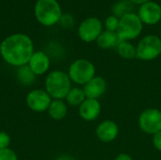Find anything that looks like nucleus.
Instances as JSON below:
<instances>
[{"label": "nucleus", "instance_id": "9", "mask_svg": "<svg viewBox=\"0 0 161 160\" xmlns=\"http://www.w3.org/2000/svg\"><path fill=\"white\" fill-rule=\"evenodd\" d=\"M52 100L53 99L45 90L36 89L27 93L25 97V104L32 111L42 113L47 111Z\"/></svg>", "mask_w": 161, "mask_h": 160}, {"label": "nucleus", "instance_id": "4", "mask_svg": "<svg viewBox=\"0 0 161 160\" xmlns=\"http://www.w3.org/2000/svg\"><path fill=\"white\" fill-rule=\"evenodd\" d=\"M35 16L43 25L57 24L61 17V8L56 0H38L35 6Z\"/></svg>", "mask_w": 161, "mask_h": 160}, {"label": "nucleus", "instance_id": "23", "mask_svg": "<svg viewBox=\"0 0 161 160\" xmlns=\"http://www.w3.org/2000/svg\"><path fill=\"white\" fill-rule=\"evenodd\" d=\"M10 144V137L6 132H0V149L8 148Z\"/></svg>", "mask_w": 161, "mask_h": 160}, {"label": "nucleus", "instance_id": "18", "mask_svg": "<svg viewBox=\"0 0 161 160\" xmlns=\"http://www.w3.org/2000/svg\"><path fill=\"white\" fill-rule=\"evenodd\" d=\"M117 52L121 58L125 59H133L137 58V48L129 41H120L117 45Z\"/></svg>", "mask_w": 161, "mask_h": 160}, {"label": "nucleus", "instance_id": "20", "mask_svg": "<svg viewBox=\"0 0 161 160\" xmlns=\"http://www.w3.org/2000/svg\"><path fill=\"white\" fill-rule=\"evenodd\" d=\"M130 5L131 3L128 1H120L119 3L115 4L114 8H113V11L115 13V16H117L118 18L124 16L125 14L131 12L130 10Z\"/></svg>", "mask_w": 161, "mask_h": 160}, {"label": "nucleus", "instance_id": "22", "mask_svg": "<svg viewBox=\"0 0 161 160\" xmlns=\"http://www.w3.org/2000/svg\"><path fill=\"white\" fill-rule=\"evenodd\" d=\"M0 160H18V157L10 148H5L0 149Z\"/></svg>", "mask_w": 161, "mask_h": 160}, {"label": "nucleus", "instance_id": "3", "mask_svg": "<svg viewBox=\"0 0 161 160\" xmlns=\"http://www.w3.org/2000/svg\"><path fill=\"white\" fill-rule=\"evenodd\" d=\"M143 28V24L139 15L134 12H128L119 20L118 29L116 31L121 41H129L138 38Z\"/></svg>", "mask_w": 161, "mask_h": 160}, {"label": "nucleus", "instance_id": "28", "mask_svg": "<svg viewBox=\"0 0 161 160\" xmlns=\"http://www.w3.org/2000/svg\"><path fill=\"white\" fill-rule=\"evenodd\" d=\"M159 38H160V40H161V30H160V36H159Z\"/></svg>", "mask_w": 161, "mask_h": 160}, {"label": "nucleus", "instance_id": "27", "mask_svg": "<svg viewBox=\"0 0 161 160\" xmlns=\"http://www.w3.org/2000/svg\"><path fill=\"white\" fill-rule=\"evenodd\" d=\"M56 160H77L74 157H67V156H62V157H59L58 158H57Z\"/></svg>", "mask_w": 161, "mask_h": 160}, {"label": "nucleus", "instance_id": "7", "mask_svg": "<svg viewBox=\"0 0 161 160\" xmlns=\"http://www.w3.org/2000/svg\"><path fill=\"white\" fill-rule=\"evenodd\" d=\"M139 126L142 132L155 135L161 131V110L158 108H147L139 117Z\"/></svg>", "mask_w": 161, "mask_h": 160}, {"label": "nucleus", "instance_id": "15", "mask_svg": "<svg viewBox=\"0 0 161 160\" xmlns=\"http://www.w3.org/2000/svg\"><path fill=\"white\" fill-rule=\"evenodd\" d=\"M47 112L52 119L56 121H60L64 119L67 115L68 112L67 104L63 100L53 99L47 109Z\"/></svg>", "mask_w": 161, "mask_h": 160}, {"label": "nucleus", "instance_id": "5", "mask_svg": "<svg viewBox=\"0 0 161 160\" xmlns=\"http://www.w3.org/2000/svg\"><path fill=\"white\" fill-rule=\"evenodd\" d=\"M67 74L72 82L84 86L95 76V66L88 59L79 58L70 65Z\"/></svg>", "mask_w": 161, "mask_h": 160}, {"label": "nucleus", "instance_id": "19", "mask_svg": "<svg viewBox=\"0 0 161 160\" xmlns=\"http://www.w3.org/2000/svg\"><path fill=\"white\" fill-rule=\"evenodd\" d=\"M36 75L30 70L28 65L19 67L17 70V78L24 85H30L35 80Z\"/></svg>", "mask_w": 161, "mask_h": 160}, {"label": "nucleus", "instance_id": "1", "mask_svg": "<svg viewBox=\"0 0 161 160\" xmlns=\"http://www.w3.org/2000/svg\"><path fill=\"white\" fill-rule=\"evenodd\" d=\"M33 53V42L25 34L11 35L6 38L0 45L2 58L8 64L18 68L27 65Z\"/></svg>", "mask_w": 161, "mask_h": 160}, {"label": "nucleus", "instance_id": "21", "mask_svg": "<svg viewBox=\"0 0 161 160\" xmlns=\"http://www.w3.org/2000/svg\"><path fill=\"white\" fill-rule=\"evenodd\" d=\"M119 20L120 18H118L115 15H110L108 16L106 21H105V27L106 30L108 31H112V32H116L118 29V25H119Z\"/></svg>", "mask_w": 161, "mask_h": 160}, {"label": "nucleus", "instance_id": "2", "mask_svg": "<svg viewBox=\"0 0 161 160\" xmlns=\"http://www.w3.org/2000/svg\"><path fill=\"white\" fill-rule=\"evenodd\" d=\"M72 81L67 73L59 70L50 72L44 81V90L52 99H65L72 89Z\"/></svg>", "mask_w": 161, "mask_h": 160}, {"label": "nucleus", "instance_id": "25", "mask_svg": "<svg viewBox=\"0 0 161 160\" xmlns=\"http://www.w3.org/2000/svg\"><path fill=\"white\" fill-rule=\"evenodd\" d=\"M114 160H133V159H132V157H131L129 155L125 154V153H122V154L118 155V156L115 157V159Z\"/></svg>", "mask_w": 161, "mask_h": 160}, {"label": "nucleus", "instance_id": "11", "mask_svg": "<svg viewBox=\"0 0 161 160\" xmlns=\"http://www.w3.org/2000/svg\"><path fill=\"white\" fill-rule=\"evenodd\" d=\"M95 134L99 141L103 142H111L118 137L119 126L115 122L111 120H106L98 124Z\"/></svg>", "mask_w": 161, "mask_h": 160}, {"label": "nucleus", "instance_id": "17", "mask_svg": "<svg viewBox=\"0 0 161 160\" xmlns=\"http://www.w3.org/2000/svg\"><path fill=\"white\" fill-rule=\"evenodd\" d=\"M86 99L85 92L83 89L80 88H72L68 94L65 97L67 104L71 107H79Z\"/></svg>", "mask_w": 161, "mask_h": 160}, {"label": "nucleus", "instance_id": "13", "mask_svg": "<svg viewBox=\"0 0 161 160\" xmlns=\"http://www.w3.org/2000/svg\"><path fill=\"white\" fill-rule=\"evenodd\" d=\"M107 88V81L102 76H94L87 84L84 85L83 91L85 92L86 98L98 100V98L105 94Z\"/></svg>", "mask_w": 161, "mask_h": 160}, {"label": "nucleus", "instance_id": "6", "mask_svg": "<svg viewBox=\"0 0 161 160\" xmlns=\"http://www.w3.org/2000/svg\"><path fill=\"white\" fill-rule=\"evenodd\" d=\"M137 58L150 61L161 55V40L158 36L147 35L143 37L137 45Z\"/></svg>", "mask_w": 161, "mask_h": 160}, {"label": "nucleus", "instance_id": "14", "mask_svg": "<svg viewBox=\"0 0 161 160\" xmlns=\"http://www.w3.org/2000/svg\"><path fill=\"white\" fill-rule=\"evenodd\" d=\"M27 65L36 76L42 75L49 70L50 59L44 52L38 51L33 53Z\"/></svg>", "mask_w": 161, "mask_h": 160}, {"label": "nucleus", "instance_id": "26", "mask_svg": "<svg viewBox=\"0 0 161 160\" xmlns=\"http://www.w3.org/2000/svg\"><path fill=\"white\" fill-rule=\"evenodd\" d=\"M150 1H152V0H129V2H130L131 4L140 5V6H142V5H143V4H145V3H147V2H150Z\"/></svg>", "mask_w": 161, "mask_h": 160}, {"label": "nucleus", "instance_id": "24", "mask_svg": "<svg viewBox=\"0 0 161 160\" xmlns=\"http://www.w3.org/2000/svg\"><path fill=\"white\" fill-rule=\"evenodd\" d=\"M153 144L157 150L161 152V131L153 136Z\"/></svg>", "mask_w": 161, "mask_h": 160}, {"label": "nucleus", "instance_id": "12", "mask_svg": "<svg viewBox=\"0 0 161 160\" xmlns=\"http://www.w3.org/2000/svg\"><path fill=\"white\" fill-rule=\"evenodd\" d=\"M79 116L86 122L96 120L101 113V104L97 99L86 98L78 107Z\"/></svg>", "mask_w": 161, "mask_h": 160}, {"label": "nucleus", "instance_id": "10", "mask_svg": "<svg viewBox=\"0 0 161 160\" xmlns=\"http://www.w3.org/2000/svg\"><path fill=\"white\" fill-rule=\"evenodd\" d=\"M138 15L142 24L148 25H157L161 20V6L154 1L147 2L140 7Z\"/></svg>", "mask_w": 161, "mask_h": 160}, {"label": "nucleus", "instance_id": "8", "mask_svg": "<svg viewBox=\"0 0 161 160\" xmlns=\"http://www.w3.org/2000/svg\"><path fill=\"white\" fill-rule=\"evenodd\" d=\"M78 36L85 42H92L98 39L103 32V24L97 17H89L78 26Z\"/></svg>", "mask_w": 161, "mask_h": 160}, {"label": "nucleus", "instance_id": "16", "mask_svg": "<svg viewBox=\"0 0 161 160\" xmlns=\"http://www.w3.org/2000/svg\"><path fill=\"white\" fill-rule=\"evenodd\" d=\"M120 39L116 32L105 30L101 33V35L96 40L97 45L102 49H111L117 47L120 43Z\"/></svg>", "mask_w": 161, "mask_h": 160}]
</instances>
